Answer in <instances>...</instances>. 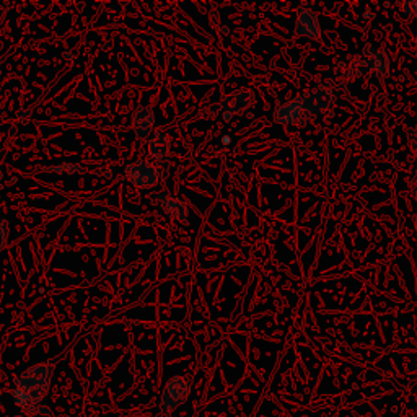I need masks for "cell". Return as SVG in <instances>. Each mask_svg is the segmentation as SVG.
Here are the masks:
<instances>
[{
  "label": "cell",
  "mask_w": 417,
  "mask_h": 417,
  "mask_svg": "<svg viewBox=\"0 0 417 417\" xmlns=\"http://www.w3.org/2000/svg\"><path fill=\"white\" fill-rule=\"evenodd\" d=\"M342 69H344L342 76L351 78V80L360 77L364 72H367L370 77L383 80L390 73V57L383 49H377L372 44H367L362 55H357L352 59V62H346V66H341V71Z\"/></svg>",
  "instance_id": "1"
},
{
  "label": "cell",
  "mask_w": 417,
  "mask_h": 417,
  "mask_svg": "<svg viewBox=\"0 0 417 417\" xmlns=\"http://www.w3.org/2000/svg\"><path fill=\"white\" fill-rule=\"evenodd\" d=\"M54 367L51 364H36L26 369L17 378L15 387L25 391L35 405H41L46 395L49 393L51 380H53Z\"/></svg>",
  "instance_id": "2"
},
{
  "label": "cell",
  "mask_w": 417,
  "mask_h": 417,
  "mask_svg": "<svg viewBox=\"0 0 417 417\" xmlns=\"http://www.w3.org/2000/svg\"><path fill=\"white\" fill-rule=\"evenodd\" d=\"M189 395H191V382L186 377L176 375V377L170 378L160 398V414H171V412L181 407L188 401Z\"/></svg>",
  "instance_id": "3"
},
{
  "label": "cell",
  "mask_w": 417,
  "mask_h": 417,
  "mask_svg": "<svg viewBox=\"0 0 417 417\" xmlns=\"http://www.w3.org/2000/svg\"><path fill=\"white\" fill-rule=\"evenodd\" d=\"M300 100H302L305 111L313 118V116L323 114L332 108V105L336 103V94L332 88L319 85L313 88V90L307 91V94L300 95Z\"/></svg>",
  "instance_id": "4"
},
{
  "label": "cell",
  "mask_w": 417,
  "mask_h": 417,
  "mask_svg": "<svg viewBox=\"0 0 417 417\" xmlns=\"http://www.w3.org/2000/svg\"><path fill=\"white\" fill-rule=\"evenodd\" d=\"M126 176L134 186L152 189L160 183V170L147 160H137L126 168Z\"/></svg>",
  "instance_id": "5"
},
{
  "label": "cell",
  "mask_w": 417,
  "mask_h": 417,
  "mask_svg": "<svg viewBox=\"0 0 417 417\" xmlns=\"http://www.w3.org/2000/svg\"><path fill=\"white\" fill-rule=\"evenodd\" d=\"M274 121L277 124H284V126H307L312 121V116L305 111L300 96H296L295 100L277 106L274 111Z\"/></svg>",
  "instance_id": "6"
},
{
  "label": "cell",
  "mask_w": 417,
  "mask_h": 417,
  "mask_svg": "<svg viewBox=\"0 0 417 417\" xmlns=\"http://www.w3.org/2000/svg\"><path fill=\"white\" fill-rule=\"evenodd\" d=\"M256 103V98L248 90H235L225 96L219 103V113L224 116L225 121H230L236 114H242Z\"/></svg>",
  "instance_id": "7"
},
{
  "label": "cell",
  "mask_w": 417,
  "mask_h": 417,
  "mask_svg": "<svg viewBox=\"0 0 417 417\" xmlns=\"http://www.w3.org/2000/svg\"><path fill=\"white\" fill-rule=\"evenodd\" d=\"M150 201L157 204V206H160L161 211H163L170 219L181 222V224H186L188 222L189 208L188 204L184 202L183 199L171 196L168 193H159L154 194V196L150 197Z\"/></svg>",
  "instance_id": "8"
},
{
  "label": "cell",
  "mask_w": 417,
  "mask_h": 417,
  "mask_svg": "<svg viewBox=\"0 0 417 417\" xmlns=\"http://www.w3.org/2000/svg\"><path fill=\"white\" fill-rule=\"evenodd\" d=\"M295 35L313 41H319V38H321V26H319L317 13L310 10L308 7L302 6L296 10Z\"/></svg>",
  "instance_id": "9"
},
{
  "label": "cell",
  "mask_w": 417,
  "mask_h": 417,
  "mask_svg": "<svg viewBox=\"0 0 417 417\" xmlns=\"http://www.w3.org/2000/svg\"><path fill=\"white\" fill-rule=\"evenodd\" d=\"M154 124H155V114L152 108H148V106H141V108L134 111L132 126H134V132H136V136L139 139L150 137Z\"/></svg>",
  "instance_id": "10"
},
{
  "label": "cell",
  "mask_w": 417,
  "mask_h": 417,
  "mask_svg": "<svg viewBox=\"0 0 417 417\" xmlns=\"http://www.w3.org/2000/svg\"><path fill=\"white\" fill-rule=\"evenodd\" d=\"M148 154L157 161L166 160L170 154V139L165 132H154L148 141Z\"/></svg>",
  "instance_id": "11"
},
{
  "label": "cell",
  "mask_w": 417,
  "mask_h": 417,
  "mask_svg": "<svg viewBox=\"0 0 417 417\" xmlns=\"http://www.w3.org/2000/svg\"><path fill=\"white\" fill-rule=\"evenodd\" d=\"M400 7L407 17H412L417 20V0H406V2L400 3Z\"/></svg>",
  "instance_id": "12"
},
{
  "label": "cell",
  "mask_w": 417,
  "mask_h": 417,
  "mask_svg": "<svg viewBox=\"0 0 417 417\" xmlns=\"http://www.w3.org/2000/svg\"><path fill=\"white\" fill-rule=\"evenodd\" d=\"M406 134H407V139H409V147L412 154H414L417 160V127H407Z\"/></svg>",
  "instance_id": "13"
},
{
  "label": "cell",
  "mask_w": 417,
  "mask_h": 417,
  "mask_svg": "<svg viewBox=\"0 0 417 417\" xmlns=\"http://www.w3.org/2000/svg\"><path fill=\"white\" fill-rule=\"evenodd\" d=\"M7 245V225L0 220V249L6 248Z\"/></svg>",
  "instance_id": "14"
}]
</instances>
